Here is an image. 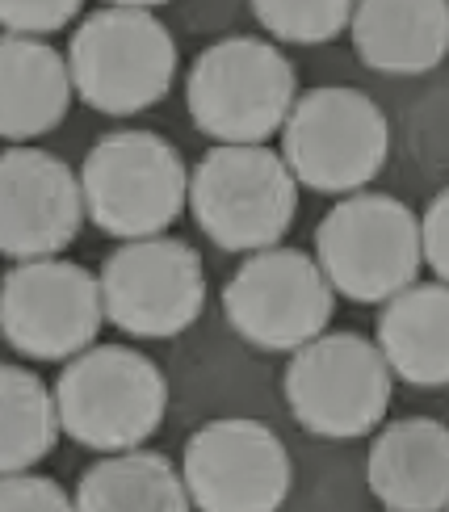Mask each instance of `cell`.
Segmentation results:
<instances>
[{"instance_id":"6da1fadb","label":"cell","mask_w":449,"mask_h":512,"mask_svg":"<svg viewBox=\"0 0 449 512\" xmlns=\"http://www.w3.org/2000/svg\"><path fill=\"white\" fill-rule=\"evenodd\" d=\"M59 429L97 454L135 450L160 429L168 382L152 357L126 345H89L55 382Z\"/></svg>"},{"instance_id":"7a4b0ae2","label":"cell","mask_w":449,"mask_h":512,"mask_svg":"<svg viewBox=\"0 0 449 512\" xmlns=\"http://www.w3.org/2000/svg\"><path fill=\"white\" fill-rule=\"evenodd\" d=\"M189 206L223 252H261L290 231L298 181L265 143H219L189 177Z\"/></svg>"},{"instance_id":"3957f363","label":"cell","mask_w":449,"mask_h":512,"mask_svg":"<svg viewBox=\"0 0 449 512\" xmlns=\"http://www.w3.org/2000/svg\"><path fill=\"white\" fill-rule=\"evenodd\" d=\"M84 215L105 236L143 240L164 236L189 202L181 152L152 131H114L93 143L80 168Z\"/></svg>"},{"instance_id":"277c9868","label":"cell","mask_w":449,"mask_h":512,"mask_svg":"<svg viewBox=\"0 0 449 512\" xmlns=\"http://www.w3.org/2000/svg\"><path fill=\"white\" fill-rule=\"evenodd\" d=\"M294 63L261 38H223L194 59L185 80L189 118L219 143H265L294 110Z\"/></svg>"},{"instance_id":"5b68a950","label":"cell","mask_w":449,"mask_h":512,"mask_svg":"<svg viewBox=\"0 0 449 512\" xmlns=\"http://www.w3.org/2000/svg\"><path fill=\"white\" fill-rule=\"evenodd\" d=\"M68 72L84 105L126 118L173 89L177 42L147 9L114 5L80 21L68 47Z\"/></svg>"},{"instance_id":"8992f818","label":"cell","mask_w":449,"mask_h":512,"mask_svg":"<svg viewBox=\"0 0 449 512\" xmlns=\"http://www.w3.org/2000/svg\"><path fill=\"white\" fill-rule=\"evenodd\" d=\"M315 261L336 294L353 303H387L416 282L424 265L420 219L391 194H353L315 227Z\"/></svg>"},{"instance_id":"52a82bcc","label":"cell","mask_w":449,"mask_h":512,"mask_svg":"<svg viewBox=\"0 0 449 512\" xmlns=\"http://www.w3.org/2000/svg\"><path fill=\"white\" fill-rule=\"evenodd\" d=\"M387 152V114L366 93L345 84L303 93L282 126V160L290 164L294 181L319 194H353L370 185L387 164Z\"/></svg>"},{"instance_id":"ba28073f","label":"cell","mask_w":449,"mask_h":512,"mask_svg":"<svg viewBox=\"0 0 449 512\" xmlns=\"http://www.w3.org/2000/svg\"><path fill=\"white\" fill-rule=\"evenodd\" d=\"M286 403L315 437H366L391 408V366L357 332H319L286 366Z\"/></svg>"},{"instance_id":"9c48e42d","label":"cell","mask_w":449,"mask_h":512,"mask_svg":"<svg viewBox=\"0 0 449 512\" xmlns=\"http://www.w3.org/2000/svg\"><path fill=\"white\" fill-rule=\"evenodd\" d=\"M227 324L248 345L269 353H294L328 332L336 290L315 256L298 248H261L235 269L223 290Z\"/></svg>"},{"instance_id":"30bf717a","label":"cell","mask_w":449,"mask_h":512,"mask_svg":"<svg viewBox=\"0 0 449 512\" xmlns=\"http://www.w3.org/2000/svg\"><path fill=\"white\" fill-rule=\"evenodd\" d=\"M97 282L105 319L139 340L181 336L206 307L202 256L173 236L126 240L105 256Z\"/></svg>"},{"instance_id":"8fae6325","label":"cell","mask_w":449,"mask_h":512,"mask_svg":"<svg viewBox=\"0 0 449 512\" xmlns=\"http://www.w3.org/2000/svg\"><path fill=\"white\" fill-rule=\"evenodd\" d=\"M101 324V282L72 261L34 256L0 282V336L21 357L68 361L93 345Z\"/></svg>"},{"instance_id":"7c38bea8","label":"cell","mask_w":449,"mask_h":512,"mask_svg":"<svg viewBox=\"0 0 449 512\" xmlns=\"http://www.w3.org/2000/svg\"><path fill=\"white\" fill-rule=\"evenodd\" d=\"M181 479L206 512H273L294 483L282 437L261 420H210L185 441Z\"/></svg>"},{"instance_id":"4fadbf2b","label":"cell","mask_w":449,"mask_h":512,"mask_svg":"<svg viewBox=\"0 0 449 512\" xmlns=\"http://www.w3.org/2000/svg\"><path fill=\"white\" fill-rule=\"evenodd\" d=\"M84 223V189L59 156L42 147L0 152V252L13 261L59 256Z\"/></svg>"},{"instance_id":"5bb4252c","label":"cell","mask_w":449,"mask_h":512,"mask_svg":"<svg viewBox=\"0 0 449 512\" xmlns=\"http://www.w3.org/2000/svg\"><path fill=\"white\" fill-rule=\"evenodd\" d=\"M366 479L378 504L395 512L449 508V429L429 416L387 424L370 445Z\"/></svg>"},{"instance_id":"9a60e30c","label":"cell","mask_w":449,"mask_h":512,"mask_svg":"<svg viewBox=\"0 0 449 512\" xmlns=\"http://www.w3.org/2000/svg\"><path fill=\"white\" fill-rule=\"evenodd\" d=\"M349 30L366 68L420 76L449 55V0H357Z\"/></svg>"},{"instance_id":"2e32d148","label":"cell","mask_w":449,"mask_h":512,"mask_svg":"<svg viewBox=\"0 0 449 512\" xmlns=\"http://www.w3.org/2000/svg\"><path fill=\"white\" fill-rule=\"evenodd\" d=\"M68 59L34 34H0V139H38L68 118Z\"/></svg>"},{"instance_id":"e0dca14e","label":"cell","mask_w":449,"mask_h":512,"mask_svg":"<svg viewBox=\"0 0 449 512\" xmlns=\"http://www.w3.org/2000/svg\"><path fill=\"white\" fill-rule=\"evenodd\" d=\"M378 349L395 378L449 387V282H412L378 315Z\"/></svg>"},{"instance_id":"ac0fdd59","label":"cell","mask_w":449,"mask_h":512,"mask_svg":"<svg viewBox=\"0 0 449 512\" xmlns=\"http://www.w3.org/2000/svg\"><path fill=\"white\" fill-rule=\"evenodd\" d=\"M76 508L84 512H105V508L181 512L189 508V492H185V479L173 471V462L164 454L118 450L80 475Z\"/></svg>"},{"instance_id":"d6986e66","label":"cell","mask_w":449,"mask_h":512,"mask_svg":"<svg viewBox=\"0 0 449 512\" xmlns=\"http://www.w3.org/2000/svg\"><path fill=\"white\" fill-rule=\"evenodd\" d=\"M59 437L55 391L34 370L0 366V475L30 471Z\"/></svg>"},{"instance_id":"ffe728a7","label":"cell","mask_w":449,"mask_h":512,"mask_svg":"<svg viewBox=\"0 0 449 512\" xmlns=\"http://www.w3.org/2000/svg\"><path fill=\"white\" fill-rule=\"evenodd\" d=\"M357 0H252L256 21L282 42H332L349 26Z\"/></svg>"},{"instance_id":"44dd1931","label":"cell","mask_w":449,"mask_h":512,"mask_svg":"<svg viewBox=\"0 0 449 512\" xmlns=\"http://www.w3.org/2000/svg\"><path fill=\"white\" fill-rule=\"evenodd\" d=\"M84 0H0V26L9 34H55L80 13Z\"/></svg>"},{"instance_id":"7402d4cb","label":"cell","mask_w":449,"mask_h":512,"mask_svg":"<svg viewBox=\"0 0 449 512\" xmlns=\"http://www.w3.org/2000/svg\"><path fill=\"white\" fill-rule=\"evenodd\" d=\"M76 500L47 475H30V471H5L0 475V508L21 512V508H38V512H63Z\"/></svg>"},{"instance_id":"603a6c76","label":"cell","mask_w":449,"mask_h":512,"mask_svg":"<svg viewBox=\"0 0 449 512\" xmlns=\"http://www.w3.org/2000/svg\"><path fill=\"white\" fill-rule=\"evenodd\" d=\"M420 244H424L429 269L441 277V282H449V189H441V194L429 202V210H424Z\"/></svg>"},{"instance_id":"cb8c5ba5","label":"cell","mask_w":449,"mask_h":512,"mask_svg":"<svg viewBox=\"0 0 449 512\" xmlns=\"http://www.w3.org/2000/svg\"><path fill=\"white\" fill-rule=\"evenodd\" d=\"M110 5H122V9H156V5H168V0H110Z\"/></svg>"}]
</instances>
